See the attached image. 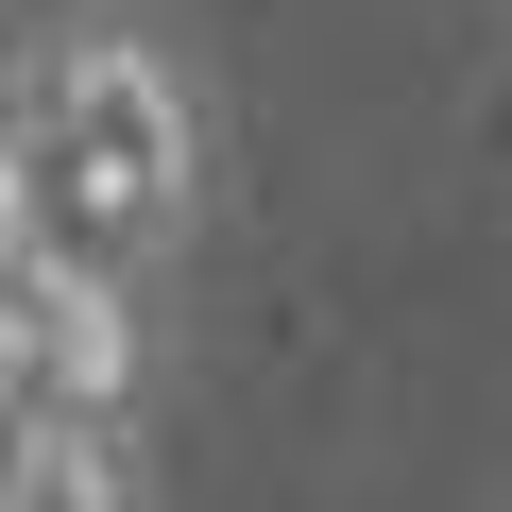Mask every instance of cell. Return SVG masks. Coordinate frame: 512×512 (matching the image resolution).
Here are the masks:
<instances>
[{"instance_id": "6da1fadb", "label": "cell", "mask_w": 512, "mask_h": 512, "mask_svg": "<svg viewBox=\"0 0 512 512\" xmlns=\"http://www.w3.org/2000/svg\"><path fill=\"white\" fill-rule=\"evenodd\" d=\"M69 171H103V205H171V171H188V120H171V86L137 69V52H69Z\"/></svg>"}, {"instance_id": "7a4b0ae2", "label": "cell", "mask_w": 512, "mask_h": 512, "mask_svg": "<svg viewBox=\"0 0 512 512\" xmlns=\"http://www.w3.org/2000/svg\"><path fill=\"white\" fill-rule=\"evenodd\" d=\"M18 512H120V495H103V444H35V478H18Z\"/></svg>"}]
</instances>
